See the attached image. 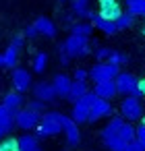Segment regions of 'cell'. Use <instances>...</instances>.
Segmentation results:
<instances>
[{
    "label": "cell",
    "instance_id": "6da1fadb",
    "mask_svg": "<svg viewBox=\"0 0 145 151\" xmlns=\"http://www.w3.org/2000/svg\"><path fill=\"white\" fill-rule=\"evenodd\" d=\"M62 118H64V114L62 112H46L44 116H42V120H40V124H38V137L40 139H50V137H56V134H60L62 132Z\"/></svg>",
    "mask_w": 145,
    "mask_h": 151
},
{
    "label": "cell",
    "instance_id": "7a4b0ae2",
    "mask_svg": "<svg viewBox=\"0 0 145 151\" xmlns=\"http://www.w3.org/2000/svg\"><path fill=\"white\" fill-rule=\"evenodd\" d=\"M58 52H64L69 58H85L91 52V40L77 37V35H69L58 46Z\"/></svg>",
    "mask_w": 145,
    "mask_h": 151
},
{
    "label": "cell",
    "instance_id": "3957f363",
    "mask_svg": "<svg viewBox=\"0 0 145 151\" xmlns=\"http://www.w3.org/2000/svg\"><path fill=\"white\" fill-rule=\"evenodd\" d=\"M95 99H97V97L89 91L83 99H79L77 104H73V110H71V116H69V118H71L77 126H79V124H85V122L89 120V110H91V106L95 104Z\"/></svg>",
    "mask_w": 145,
    "mask_h": 151
},
{
    "label": "cell",
    "instance_id": "277c9868",
    "mask_svg": "<svg viewBox=\"0 0 145 151\" xmlns=\"http://www.w3.org/2000/svg\"><path fill=\"white\" fill-rule=\"evenodd\" d=\"M120 118L124 120V122H135V120H141L143 118V106H141V101L137 99V97H122V101H120Z\"/></svg>",
    "mask_w": 145,
    "mask_h": 151
},
{
    "label": "cell",
    "instance_id": "5b68a950",
    "mask_svg": "<svg viewBox=\"0 0 145 151\" xmlns=\"http://www.w3.org/2000/svg\"><path fill=\"white\" fill-rule=\"evenodd\" d=\"M120 68L112 66L110 62H95L91 68H89V79L95 83H104V81H114L118 77Z\"/></svg>",
    "mask_w": 145,
    "mask_h": 151
},
{
    "label": "cell",
    "instance_id": "8992f818",
    "mask_svg": "<svg viewBox=\"0 0 145 151\" xmlns=\"http://www.w3.org/2000/svg\"><path fill=\"white\" fill-rule=\"evenodd\" d=\"M137 83L139 79L131 73H118V77L114 79V85H116V95H124V97H133L135 91H137Z\"/></svg>",
    "mask_w": 145,
    "mask_h": 151
},
{
    "label": "cell",
    "instance_id": "52a82bcc",
    "mask_svg": "<svg viewBox=\"0 0 145 151\" xmlns=\"http://www.w3.org/2000/svg\"><path fill=\"white\" fill-rule=\"evenodd\" d=\"M40 120H42L40 114H33L29 110H19L15 114V128H21L23 132H31V130L38 128Z\"/></svg>",
    "mask_w": 145,
    "mask_h": 151
},
{
    "label": "cell",
    "instance_id": "ba28073f",
    "mask_svg": "<svg viewBox=\"0 0 145 151\" xmlns=\"http://www.w3.org/2000/svg\"><path fill=\"white\" fill-rule=\"evenodd\" d=\"M11 83H13L15 91H17V93H21V95L33 87L31 73H29L27 68H19V66H17V68L13 70V75H11Z\"/></svg>",
    "mask_w": 145,
    "mask_h": 151
},
{
    "label": "cell",
    "instance_id": "9c48e42d",
    "mask_svg": "<svg viewBox=\"0 0 145 151\" xmlns=\"http://www.w3.org/2000/svg\"><path fill=\"white\" fill-rule=\"evenodd\" d=\"M122 9L118 4V0H97V15L102 19H108V21H116L120 17Z\"/></svg>",
    "mask_w": 145,
    "mask_h": 151
},
{
    "label": "cell",
    "instance_id": "30bf717a",
    "mask_svg": "<svg viewBox=\"0 0 145 151\" xmlns=\"http://www.w3.org/2000/svg\"><path fill=\"white\" fill-rule=\"evenodd\" d=\"M31 91H33V99L42 101V104H52V101L56 99L54 87H52V83H48V81H40V83H35V85L31 87Z\"/></svg>",
    "mask_w": 145,
    "mask_h": 151
},
{
    "label": "cell",
    "instance_id": "8fae6325",
    "mask_svg": "<svg viewBox=\"0 0 145 151\" xmlns=\"http://www.w3.org/2000/svg\"><path fill=\"white\" fill-rule=\"evenodd\" d=\"M112 112H114V108H112V104L110 101H104V99H95V104L91 106V110H89V120L87 122H100L102 118H112Z\"/></svg>",
    "mask_w": 145,
    "mask_h": 151
},
{
    "label": "cell",
    "instance_id": "7c38bea8",
    "mask_svg": "<svg viewBox=\"0 0 145 151\" xmlns=\"http://www.w3.org/2000/svg\"><path fill=\"white\" fill-rule=\"evenodd\" d=\"M52 83V87H54V93H56V97H69V91H71V85H73V79L69 77V75H64V73H58V75H54V79L50 81Z\"/></svg>",
    "mask_w": 145,
    "mask_h": 151
},
{
    "label": "cell",
    "instance_id": "4fadbf2b",
    "mask_svg": "<svg viewBox=\"0 0 145 151\" xmlns=\"http://www.w3.org/2000/svg\"><path fill=\"white\" fill-rule=\"evenodd\" d=\"M13 128H15V112L6 110L2 104H0V141L6 139Z\"/></svg>",
    "mask_w": 145,
    "mask_h": 151
},
{
    "label": "cell",
    "instance_id": "5bb4252c",
    "mask_svg": "<svg viewBox=\"0 0 145 151\" xmlns=\"http://www.w3.org/2000/svg\"><path fill=\"white\" fill-rule=\"evenodd\" d=\"M33 27L38 29V35H44V37H48V40L56 37V33H58L56 23H54L52 19H48V17H38V19L33 21Z\"/></svg>",
    "mask_w": 145,
    "mask_h": 151
},
{
    "label": "cell",
    "instance_id": "9a60e30c",
    "mask_svg": "<svg viewBox=\"0 0 145 151\" xmlns=\"http://www.w3.org/2000/svg\"><path fill=\"white\" fill-rule=\"evenodd\" d=\"M91 93L97 97V99H104V101H112L116 97V85L114 81H104V83H95Z\"/></svg>",
    "mask_w": 145,
    "mask_h": 151
},
{
    "label": "cell",
    "instance_id": "2e32d148",
    "mask_svg": "<svg viewBox=\"0 0 145 151\" xmlns=\"http://www.w3.org/2000/svg\"><path fill=\"white\" fill-rule=\"evenodd\" d=\"M62 132H64L66 143H69L71 147H75V145H79V143H81V130H79V126H77L69 116H64V118H62Z\"/></svg>",
    "mask_w": 145,
    "mask_h": 151
},
{
    "label": "cell",
    "instance_id": "e0dca14e",
    "mask_svg": "<svg viewBox=\"0 0 145 151\" xmlns=\"http://www.w3.org/2000/svg\"><path fill=\"white\" fill-rule=\"evenodd\" d=\"M89 23H91V27H93V29H100L104 35H114V33H118V31H116L114 21L102 19L97 13H91V15H89Z\"/></svg>",
    "mask_w": 145,
    "mask_h": 151
},
{
    "label": "cell",
    "instance_id": "ac0fdd59",
    "mask_svg": "<svg viewBox=\"0 0 145 151\" xmlns=\"http://www.w3.org/2000/svg\"><path fill=\"white\" fill-rule=\"evenodd\" d=\"M122 124H124V120H122L120 116H112V118L108 120V124H106V126L102 128V132H100V137H102V143H104V141H108V139H114V137H118V132H120Z\"/></svg>",
    "mask_w": 145,
    "mask_h": 151
},
{
    "label": "cell",
    "instance_id": "d6986e66",
    "mask_svg": "<svg viewBox=\"0 0 145 151\" xmlns=\"http://www.w3.org/2000/svg\"><path fill=\"white\" fill-rule=\"evenodd\" d=\"M40 137L38 134H33V132H23L19 139H17V145H19V151H38V149H42V145H40Z\"/></svg>",
    "mask_w": 145,
    "mask_h": 151
},
{
    "label": "cell",
    "instance_id": "ffe728a7",
    "mask_svg": "<svg viewBox=\"0 0 145 151\" xmlns=\"http://www.w3.org/2000/svg\"><path fill=\"white\" fill-rule=\"evenodd\" d=\"M23 104H25V99H23V95L17 93V91H9V93L4 95V99H2V106H4L6 110L15 112V114L23 108Z\"/></svg>",
    "mask_w": 145,
    "mask_h": 151
},
{
    "label": "cell",
    "instance_id": "44dd1931",
    "mask_svg": "<svg viewBox=\"0 0 145 151\" xmlns=\"http://www.w3.org/2000/svg\"><path fill=\"white\" fill-rule=\"evenodd\" d=\"M91 89H89V85L87 83H79V81H73V85H71V91H69V101L71 104H77L79 99H83L87 93H89Z\"/></svg>",
    "mask_w": 145,
    "mask_h": 151
},
{
    "label": "cell",
    "instance_id": "7402d4cb",
    "mask_svg": "<svg viewBox=\"0 0 145 151\" xmlns=\"http://www.w3.org/2000/svg\"><path fill=\"white\" fill-rule=\"evenodd\" d=\"M91 31H93V27H91V23H87V21H77V23L71 25V35H77V37L89 40Z\"/></svg>",
    "mask_w": 145,
    "mask_h": 151
},
{
    "label": "cell",
    "instance_id": "603a6c76",
    "mask_svg": "<svg viewBox=\"0 0 145 151\" xmlns=\"http://www.w3.org/2000/svg\"><path fill=\"white\" fill-rule=\"evenodd\" d=\"M71 2H73V13L79 19H89V15L93 13L89 9V0H71Z\"/></svg>",
    "mask_w": 145,
    "mask_h": 151
},
{
    "label": "cell",
    "instance_id": "cb8c5ba5",
    "mask_svg": "<svg viewBox=\"0 0 145 151\" xmlns=\"http://www.w3.org/2000/svg\"><path fill=\"white\" fill-rule=\"evenodd\" d=\"M2 56H4V66L15 70L17 64H19V50L13 48V46H6V50L2 52Z\"/></svg>",
    "mask_w": 145,
    "mask_h": 151
},
{
    "label": "cell",
    "instance_id": "d4e9b609",
    "mask_svg": "<svg viewBox=\"0 0 145 151\" xmlns=\"http://www.w3.org/2000/svg\"><path fill=\"white\" fill-rule=\"evenodd\" d=\"M126 13L137 17H145V0H126Z\"/></svg>",
    "mask_w": 145,
    "mask_h": 151
},
{
    "label": "cell",
    "instance_id": "484cf974",
    "mask_svg": "<svg viewBox=\"0 0 145 151\" xmlns=\"http://www.w3.org/2000/svg\"><path fill=\"white\" fill-rule=\"evenodd\" d=\"M31 66H33V73L42 75V73L48 68V54H46V52H38V54L33 56V60H31Z\"/></svg>",
    "mask_w": 145,
    "mask_h": 151
},
{
    "label": "cell",
    "instance_id": "4316f807",
    "mask_svg": "<svg viewBox=\"0 0 145 151\" xmlns=\"http://www.w3.org/2000/svg\"><path fill=\"white\" fill-rule=\"evenodd\" d=\"M133 23H135V17H133V15H128L126 11H122V13H120V17L114 21V25H116V31H124V29L133 27Z\"/></svg>",
    "mask_w": 145,
    "mask_h": 151
},
{
    "label": "cell",
    "instance_id": "83f0119b",
    "mask_svg": "<svg viewBox=\"0 0 145 151\" xmlns=\"http://www.w3.org/2000/svg\"><path fill=\"white\" fill-rule=\"evenodd\" d=\"M108 62H110L112 66H116V68H120L122 64H126V62H128V56H126L124 52H118V50H112V54H110V58H108Z\"/></svg>",
    "mask_w": 145,
    "mask_h": 151
},
{
    "label": "cell",
    "instance_id": "f1b7e54d",
    "mask_svg": "<svg viewBox=\"0 0 145 151\" xmlns=\"http://www.w3.org/2000/svg\"><path fill=\"white\" fill-rule=\"evenodd\" d=\"M93 54H95V60H97V62H108V58H110V54H112V48H108V46H97V48H93Z\"/></svg>",
    "mask_w": 145,
    "mask_h": 151
},
{
    "label": "cell",
    "instance_id": "f546056e",
    "mask_svg": "<svg viewBox=\"0 0 145 151\" xmlns=\"http://www.w3.org/2000/svg\"><path fill=\"white\" fill-rule=\"evenodd\" d=\"M25 110H29V112H33V114H40V116H44L46 112V104H42V101H38V99H31V101H27V106H25Z\"/></svg>",
    "mask_w": 145,
    "mask_h": 151
},
{
    "label": "cell",
    "instance_id": "4dcf8cb0",
    "mask_svg": "<svg viewBox=\"0 0 145 151\" xmlns=\"http://www.w3.org/2000/svg\"><path fill=\"white\" fill-rule=\"evenodd\" d=\"M0 151H19V145H17V139H2L0 141Z\"/></svg>",
    "mask_w": 145,
    "mask_h": 151
},
{
    "label": "cell",
    "instance_id": "1f68e13d",
    "mask_svg": "<svg viewBox=\"0 0 145 151\" xmlns=\"http://www.w3.org/2000/svg\"><path fill=\"white\" fill-rule=\"evenodd\" d=\"M87 79H89V70L87 68H75V73H73V81H79V83H87Z\"/></svg>",
    "mask_w": 145,
    "mask_h": 151
},
{
    "label": "cell",
    "instance_id": "d6a6232c",
    "mask_svg": "<svg viewBox=\"0 0 145 151\" xmlns=\"http://www.w3.org/2000/svg\"><path fill=\"white\" fill-rule=\"evenodd\" d=\"M135 141L145 149V126L143 124H139V126H135Z\"/></svg>",
    "mask_w": 145,
    "mask_h": 151
},
{
    "label": "cell",
    "instance_id": "836d02e7",
    "mask_svg": "<svg viewBox=\"0 0 145 151\" xmlns=\"http://www.w3.org/2000/svg\"><path fill=\"white\" fill-rule=\"evenodd\" d=\"M21 35H23L25 40H33V37H38V29H35L33 23H31V25H27V27L21 31Z\"/></svg>",
    "mask_w": 145,
    "mask_h": 151
},
{
    "label": "cell",
    "instance_id": "e575fe53",
    "mask_svg": "<svg viewBox=\"0 0 145 151\" xmlns=\"http://www.w3.org/2000/svg\"><path fill=\"white\" fill-rule=\"evenodd\" d=\"M9 46H13V48H17V50L21 52V48L25 46V37H23V35L19 33V35H15V37H13V40L9 42Z\"/></svg>",
    "mask_w": 145,
    "mask_h": 151
},
{
    "label": "cell",
    "instance_id": "d590c367",
    "mask_svg": "<svg viewBox=\"0 0 145 151\" xmlns=\"http://www.w3.org/2000/svg\"><path fill=\"white\" fill-rule=\"evenodd\" d=\"M133 97H137V99L145 97V79H141V81L137 83V91H135V95H133Z\"/></svg>",
    "mask_w": 145,
    "mask_h": 151
},
{
    "label": "cell",
    "instance_id": "8d00e7d4",
    "mask_svg": "<svg viewBox=\"0 0 145 151\" xmlns=\"http://www.w3.org/2000/svg\"><path fill=\"white\" fill-rule=\"evenodd\" d=\"M58 56H60V64H62V66H69V64H71V58H69L64 52H58Z\"/></svg>",
    "mask_w": 145,
    "mask_h": 151
},
{
    "label": "cell",
    "instance_id": "74e56055",
    "mask_svg": "<svg viewBox=\"0 0 145 151\" xmlns=\"http://www.w3.org/2000/svg\"><path fill=\"white\" fill-rule=\"evenodd\" d=\"M126 151H145V149H143V147H141V145L135 141V143H131V145L126 147Z\"/></svg>",
    "mask_w": 145,
    "mask_h": 151
},
{
    "label": "cell",
    "instance_id": "f35d334b",
    "mask_svg": "<svg viewBox=\"0 0 145 151\" xmlns=\"http://www.w3.org/2000/svg\"><path fill=\"white\" fill-rule=\"evenodd\" d=\"M0 66H4V56H2V52H0Z\"/></svg>",
    "mask_w": 145,
    "mask_h": 151
},
{
    "label": "cell",
    "instance_id": "ab89813d",
    "mask_svg": "<svg viewBox=\"0 0 145 151\" xmlns=\"http://www.w3.org/2000/svg\"><path fill=\"white\" fill-rule=\"evenodd\" d=\"M141 124H143V126H145V114H143V118H141Z\"/></svg>",
    "mask_w": 145,
    "mask_h": 151
},
{
    "label": "cell",
    "instance_id": "60d3db41",
    "mask_svg": "<svg viewBox=\"0 0 145 151\" xmlns=\"http://www.w3.org/2000/svg\"><path fill=\"white\" fill-rule=\"evenodd\" d=\"M143 37H145V27H143Z\"/></svg>",
    "mask_w": 145,
    "mask_h": 151
},
{
    "label": "cell",
    "instance_id": "b9f144b4",
    "mask_svg": "<svg viewBox=\"0 0 145 151\" xmlns=\"http://www.w3.org/2000/svg\"><path fill=\"white\" fill-rule=\"evenodd\" d=\"M38 151H44V149H38Z\"/></svg>",
    "mask_w": 145,
    "mask_h": 151
},
{
    "label": "cell",
    "instance_id": "7bdbcfd3",
    "mask_svg": "<svg viewBox=\"0 0 145 151\" xmlns=\"http://www.w3.org/2000/svg\"><path fill=\"white\" fill-rule=\"evenodd\" d=\"M60 2H64V0H60Z\"/></svg>",
    "mask_w": 145,
    "mask_h": 151
}]
</instances>
